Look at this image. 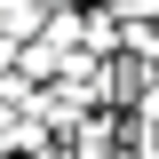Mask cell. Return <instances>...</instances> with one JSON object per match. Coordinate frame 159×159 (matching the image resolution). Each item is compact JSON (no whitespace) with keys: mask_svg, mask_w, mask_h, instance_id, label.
I'll return each mask as SVG.
<instances>
[{"mask_svg":"<svg viewBox=\"0 0 159 159\" xmlns=\"http://www.w3.org/2000/svg\"><path fill=\"white\" fill-rule=\"evenodd\" d=\"M127 103H135V127H151V135H159V72H143V88H135Z\"/></svg>","mask_w":159,"mask_h":159,"instance_id":"obj_1","label":"cell"},{"mask_svg":"<svg viewBox=\"0 0 159 159\" xmlns=\"http://www.w3.org/2000/svg\"><path fill=\"white\" fill-rule=\"evenodd\" d=\"M8 64H16V40H8V32H0V72H8Z\"/></svg>","mask_w":159,"mask_h":159,"instance_id":"obj_2","label":"cell"},{"mask_svg":"<svg viewBox=\"0 0 159 159\" xmlns=\"http://www.w3.org/2000/svg\"><path fill=\"white\" fill-rule=\"evenodd\" d=\"M32 8H80V0H32Z\"/></svg>","mask_w":159,"mask_h":159,"instance_id":"obj_3","label":"cell"}]
</instances>
